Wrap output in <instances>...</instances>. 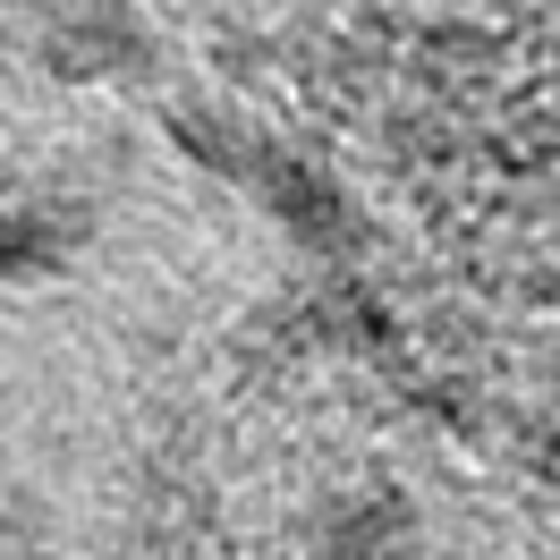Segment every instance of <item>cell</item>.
<instances>
[{"label":"cell","instance_id":"cell-1","mask_svg":"<svg viewBox=\"0 0 560 560\" xmlns=\"http://www.w3.org/2000/svg\"><path fill=\"white\" fill-rule=\"evenodd\" d=\"M246 187H255V205L272 212L280 238L306 246L315 264H357V255H365V212H357L349 178H331L315 153L272 144V153H264V171L246 178Z\"/></svg>","mask_w":560,"mask_h":560},{"label":"cell","instance_id":"cell-2","mask_svg":"<svg viewBox=\"0 0 560 560\" xmlns=\"http://www.w3.org/2000/svg\"><path fill=\"white\" fill-rule=\"evenodd\" d=\"M35 60L60 85H137L153 69V26H144L128 0H69L43 26Z\"/></svg>","mask_w":560,"mask_h":560},{"label":"cell","instance_id":"cell-3","mask_svg":"<svg viewBox=\"0 0 560 560\" xmlns=\"http://www.w3.org/2000/svg\"><path fill=\"white\" fill-rule=\"evenodd\" d=\"M306 560H424V518L399 485H340L306 510Z\"/></svg>","mask_w":560,"mask_h":560},{"label":"cell","instance_id":"cell-4","mask_svg":"<svg viewBox=\"0 0 560 560\" xmlns=\"http://www.w3.org/2000/svg\"><path fill=\"white\" fill-rule=\"evenodd\" d=\"M85 246V212L51 205V196H18L0 205V289H43L60 280Z\"/></svg>","mask_w":560,"mask_h":560},{"label":"cell","instance_id":"cell-5","mask_svg":"<svg viewBox=\"0 0 560 560\" xmlns=\"http://www.w3.org/2000/svg\"><path fill=\"white\" fill-rule=\"evenodd\" d=\"M306 340H323L331 357H390L399 340H408V323L390 315V298L365 272L340 264V272L306 298Z\"/></svg>","mask_w":560,"mask_h":560},{"label":"cell","instance_id":"cell-6","mask_svg":"<svg viewBox=\"0 0 560 560\" xmlns=\"http://www.w3.org/2000/svg\"><path fill=\"white\" fill-rule=\"evenodd\" d=\"M162 137H171V153L187 171L230 178V187H246L264 171V153H272V137H255L238 110H221V103H171L162 110Z\"/></svg>","mask_w":560,"mask_h":560}]
</instances>
